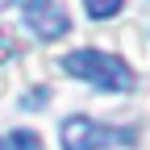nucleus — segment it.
<instances>
[{
  "mask_svg": "<svg viewBox=\"0 0 150 150\" xmlns=\"http://www.w3.org/2000/svg\"><path fill=\"white\" fill-rule=\"evenodd\" d=\"M59 67L71 75V79H83L88 88H96V92H134V71H129V63H121L117 54L79 46V50L63 54Z\"/></svg>",
  "mask_w": 150,
  "mask_h": 150,
  "instance_id": "nucleus-1",
  "label": "nucleus"
},
{
  "mask_svg": "<svg viewBox=\"0 0 150 150\" xmlns=\"http://www.w3.org/2000/svg\"><path fill=\"white\" fill-rule=\"evenodd\" d=\"M59 138H63V150H104V146L138 142V129H129V125H121V129L117 125H100L92 117H67Z\"/></svg>",
  "mask_w": 150,
  "mask_h": 150,
  "instance_id": "nucleus-2",
  "label": "nucleus"
},
{
  "mask_svg": "<svg viewBox=\"0 0 150 150\" xmlns=\"http://www.w3.org/2000/svg\"><path fill=\"white\" fill-rule=\"evenodd\" d=\"M21 21L38 42H59L71 29V17L63 13L59 0H21Z\"/></svg>",
  "mask_w": 150,
  "mask_h": 150,
  "instance_id": "nucleus-3",
  "label": "nucleus"
},
{
  "mask_svg": "<svg viewBox=\"0 0 150 150\" xmlns=\"http://www.w3.org/2000/svg\"><path fill=\"white\" fill-rule=\"evenodd\" d=\"M0 150H42V134H33V129H13V134H4Z\"/></svg>",
  "mask_w": 150,
  "mask_h": 150,
  "instance_id": "nucleus-4",
  "label": "nucleus"
},
{
  "mask_svg": "<svg viewBox=\"0 0 150 150\" xmlns=\"http://www.w3.org/2000/svg\"><path fill=\"white\" fill-rule=\"evenodd\" d=\"M83 8H88L92 21H108V17H117L125 8V0H83Z\"/></svg>",
  "mask_w": 150,
  "mask_h": 150,
  "instance_id": "nucleus-5",
  "label": "nucleus"
},
{
  "mask_svg": "<svg viewBox=\"0 0 150 150\" xmlns=\"http://www.w3.org/2000/svg\"><path fill=\"white\" fill-rule=\"evenodd\" d=\"M46 100H50V92H46V88H38V92H29L21 104H25V108H33V104H46Z\"/></svg>",
  "mask_w": 150,
  "mask_h": 150,
  "instance_id": "nucleus-6",
  "label": "nucleus"
},
{
  "mask_svg": "<svg viewBox=\"0 0 150 150\" xmlns=\"http://www.w3.org/2000/svg\"><path fill=\"white\" fill-rule=\"evenodd\" d=\"M4 4H8V0H0V8H4Z\"/></svg>",
  "mask_w": 150,
  "mask_h": 150,
  "instance_id": "nucleus-7",
  "label": "nucleus"
}]
</instances>
